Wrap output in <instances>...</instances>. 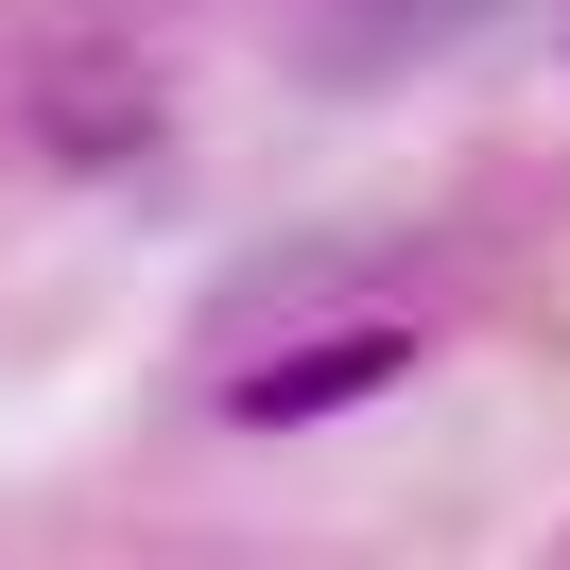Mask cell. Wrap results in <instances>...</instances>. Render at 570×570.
Wrapping results in <instances>:
<instances>
[{
    "instance_id": "obj_2",
    "label": "cell",
    "mask_w": 570,
    "mask_h": 570,
    "mask_svg": "<svg viewBox=\"0 0 570 570\" xmlns=\"http://www.w3.org/2000/svg\"><path fill=\"white\" fill-rule=\"evenodd\" d=\"M36 139L87 156V174H121V156L156 139V87L121 70V52H52V70H36Z\"/></svg>"
},
{
    "instance_id": "obj_1",
    "label": "cell",
    "mask_w": 570,
    "mask_h": 570,
    "mask_svg": "<svg viewBox=\"0 0 570 570\" xmlns=\"http://www.w3.org/2000/svg\"><path fill=\"white\" fill-rule=\"evenodd\" d=\"M397 381H415V328H312V346L243 363L225 415L243 432H312V415H363V397H397Z\"/></svg>"
}]
</instances>
